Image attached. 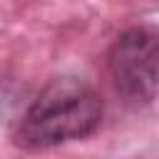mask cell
I'll use <instances>...</instances> for the list:
<instances>
[{
  "instance_id": "obj_1",
  "label": "cell",
  "mask_w": 159,
  "mask_h": 159,
  "mask_svg": "<svg viewBox=\"0 0 159 159\" xmlns=\"http://www.w3.org/2000/svg\"><path fill=\"white\" fill-rule=\"evenodd\" d=\"M99 119L102 99L92 84L72 75L55 77L20 117L15 144L22 149H50L92 134Z\"/></svg>"
},
{
  "instance_id": "obj_2",
  "label": "cell",
  "mask_w": 159,
  "mask_h": 159,
  "mask_svg": "<svg viewBox=\"0 0 159 159\" xmlns=\"http://www.w3.org/2000/svg\"><path fill=\"white\" fill-rule=\"evenodd\" d=\"M157 35L147 27L124 30L107 52V67L114 87L137 102H154L157 97Z\"/></svg>"
}]
</instances>
